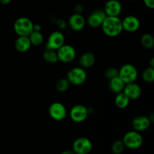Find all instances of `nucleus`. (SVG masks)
<instances>
[{
  "mask_svg": "<svg viewBox=\"0 0 154 154\" xmlns=\"http://www.w3.org/2000/svg\"><path fill=\"white\" fill-rule=\"evenodd\" d=\"M32 44L29 36H18L14 43L15 49L20 53H25L30 49Z\"/></svg>",
  "mask_w": 154,
  "mask_h": 154,
  "instance_id": "nucleus-17",
  "label": "nucleus"
},
{
  "mask_svg": "<svg viewBox=\"0 0 154 154\" xmlns=\"http://www.w3.org/2000/svg\"><path fill=\"white\" fill-rule=\"evenodd\" d=\"M87 78V74L85 69L80 67H75L71 69L67 74V79L70 84L75 86L82 85Z\"/></svg>",
  "mask_w": 154,
  "mask_h": 154,
  "instance_id": "nucleus-5",
  "label": "nucleus"
},
{
  "mask_svg": "<svg viewBox=\"0 0 154 154\" xmlns=\"http://www.w3.org/2000/svg\"><path fill=\"white\" fill-rule=\"evenodd\" d=\"M123 142L125 147L135 150L141 147L143 144V138L140 132L137 131H129L126 132L123 138Z\"/></svg>",
  "mask_w": 154,
  "mask_h": 154,
  "instance_id": "nucleus-4",
  "label": "nucleus"
},
{
  "mask_svg": "<svg viewBox=\"0 0 154 154\" xmlns=\"http://www.w3.org/2000/svg\"><path fill=\"white\" fill-rule=\"evenodd\" d=\"M126 84L119 78V76L109 80V89L114 93H119L123 92Z\"/></svg>",
  "mask_w": 154,
  "mask_h": 154,
  "instance_id": "nucleus-19",
  "label": "nucleus"
},
{
  "mask_svg": "<svg viewBox=\"0 0 154 154\" xmlns=\"http://www.w3.org/2000/svg\"><path fill=\"white\" fill-rule=\"evenodd\" d=\"M122 26H123V30H125L128 32H134L138 31L139 29L140 21L135 16L129 15L122 20Z\"/></svg>",
  "mask_w": 154,
  "mask_h": 154,
  "instance_id": "nucleus-13",
  "label": "nucleus"
},
{
  "mask_svg": "<svg viewBox=\"0 0 154 154\" xmlns=\"http://www.w3.org/2000/svg\"><path fill=\"white\" fill-rule=\"evenodd\" d=\"M142 78L146 83L151 84L154 81V68L147 67L142 73Z\"/></svg>",
  "mask_w": 154,
  "mask_h": 154,
  "instance_id": "nucleus-24",
  "label": "nucleus"
},
{
  "mask_svg": "<svg viewBox=\"0 0 154 154\" xmlns=\"http://www.w3.org/2000/svg\"><path fill=\"white\" fill-rule=\"evenodd\" d=\"M150 123L151 121L150 120V117L146 116H138L132 120V126L134 130L141 132L147 130L150 127Z\"/></svg>",
  "mask_w": 154,
  "mask_h": 154,
  "instance_id": "nucleus-14",
  "label": "nucleus"
},
{
  "mask_svg": "<svg viewBox=\"0 0 154 154\" xmlns=\"http://www.w3.org/2000/svg\"><path fill=\"white\" fill-rule=\"evenodd\" d=\"M114 102H115V105L117 108H120V109H124L129 105L130 99L128 98V96L123 92H121V93H117V96L115 97Z\"/></svg>",
  "mask_w": 154,
  "mask_h": 154,
  "instance_id": "nucleus-20",
  "label": "nucleus"
},
{
  "mask_svg": "<svg viewBox=\"0 0 154 154\" xmlns=\"http://www.w3.org/2000/svg\"><path fill=\"white\" fill-rule=\"evenodd\" d=\"M138 70L134 65L124 64L118 70V76L125 84L135 82L138 78Z\"/></svg>",
  "mask_w": 154,
  "mask_h": 154,
  "instance_id": "nucleus-3",
  "label": "nucleus"
},
{
  "mask_svg": "<svg viewBox=\"0 0 154 154\" xmlns=\"http://www.w3.org/2000/svg\"><path fill=\"white\" fill-rule=\"evenodd\" d=\"M105 76L108 80L116 78V77L118 76V70L114 67L108 68L105 72Z\"/></svg>",
  "mask_w": 154,
  "mask_h": 154,
  "instance_id": "nucleus-27",
  "label": "nucleus"
},
{
  "mask_svg": "<svg viewBox=\"0 0 154 154\" xmlns=\"http://www.w3.org/2000/svg\"><path fill=\"white\" fill-rule=\"evenodd\" d=\"M125 146L122 140H117L111 146V151L114 154H121L124 151Z\"/></svg>",
  "mask_w": 154,
  "mask_h": 154,
  "instance_id": "nucleus-26",
  "label": "nucleus"
},
{
  "mask_svg": "<svg viewBox=\"0 0 154 154\" xmlns=\"http://www.w3.org/2000/svg\"><path fill=\"white\" fill-rule=\"evenodd\" d=\"M101 27L107 36L112 38L118 36L123 31L122 20L118 17L107 16Z\"/></svg>",
  "mask_w": 154,
  "mask_h": 154,
  "instance_id": "nucleus-1",
  "label": "nucleus"
},
{
  "mask_svg": "<svg viewBox=\"0 0 154 154\" xmlns=\"http://www.w3.org/2000/svg\"><path fill=\"white\" fill-rule=\"evenodd\" d=\"M29 38L32 45L34 46H39L44 42V35L41 32L32 31V32L29 35Z\"/></svg>",
  "mask_w": 154,
  "mask_h": 154,
  "instance_id": "nucleus-23",
  "label": "nucleus"
},
{
  "mask_svg": "<svg viewBox=\"0 0 154 154\" xmlns=\"http://www.w3.org/2000/svg\"><path fill=\"white\" fill-rule=\"evenodd\" d=\"M41 26L39 24H33V31L35 32H41Z\"/></svg>",
  "mask_w": 154,
  "mask_h": 154,
  "instance_id": "nucleus-30",
  "label": "nucleus"
},
{
  "mask_svg": "<svg viewBox=\"0 0 154 154\" xmlns=\"http://www.w3.org/2000/svg\"><path fill=\"white\" fill-rule=\"evenodd\" d=\"M96 63V56L92 52H86L79 59V65L83 69H89L94 66Z\"/></svg>",
  "mask_w": 154,
  "mask_h": 154,
  "instance_id": "nucleus-18",
  "label": "nucleus"
},
{
  "mask_svg": "<svg viewBox=\"0 0 154 154\" xmlns=\"http://www.w3.org/2000/svg\"><path fill=\"white\" fill-rule=\"evenodd\" d=\"M48 113L53 120L56 121H62L66 117L67 110L63 104L60 102H54L50 105Z\"/></svg>",
  "mask_w": 154,
  "mask_h": 154,
  "instance_id": "nucleus-8",
  "label": "nucleus"
},
{
  "mask_svg": "<svg viewBox=\"0 0 154 154\" xmlns=\"http://www.w3.org/2000/svg\"><path fill=\"white\" fill-rule=\"evenodd\" d=\"M69 86H70V83L68 81L67 78H62L57 82L56 89L57 91L60 92V93H64L69 90Z\"/></svg>",
  "mask_w": 154,
  "mask_h": 154,
  "instance_id": "nucleus-25",
  "label": "nucleus"
},
{
  "mask_svg": "<svg viewBox=\"0 0 154 154\" xmlns=\"http://www.w3.org/2000/svg\"><path fill=\"white\" fill-rule=\"evenodd\" d=\"M43 59L48 63H56L59 61L57 51L46 49L43 53Z\"/></svg>",
  "mask_w": 154,
  "mask_h": 154,
  "instance_id": "nucleus-21",
  "label": "nucleus"
},
{
  "mask_svg": "<svg viewBox=\"0 0 154 154\" xmlns=\"http://www.w3.org/2000/svg\"><path fill=\"white\" fill-rule=\"evenodd\" d=\"M86 20L81 14H73L69 19V25L74 31H81L84 28Z\"/></svg>",
  "mask_w": 154,
  "mask_h": 154,
  "instance_id": "nucleus-16",
  "label": "nucleus"
},
{
  "mask_svg": "<svg viewBox=\"0 0 154 154\" xmlns=\"http://www.w3.org/2000/svg\"><path fill=\"white\" fill-rule=\"evenodd\" d=\"M123 92L128 96L130 100H135L141 96L142 90H141V87L138 84L133 82L126 84Z\"/></svg>",
  "mask_w": 154,
  "mask_h": 154,
  "instance_id": "nucleus-15",
  "label": "nucleus"
},
{
  "mask_svg": "<svg viewBox=\"0 0 154 154\" xmlns=\"http://www.w3.org/2000/svg\"><path fill=\"white\" fill-rule=\"evenodd\" d=\"M143 2L148 8L153 9L154 8V0H143Z\"/></svg>",
  "mask_w": 154,
  "mask_h": 154,
  "instance_id": "nucleus-28",
  "label": "nucleus"
},
{
  "mask_svg": "<svg viewBox=\"0 0 154 154\" xmlns=\"http://www.w3.org/2000/svg\"><path fill=\"white\" fill-rule=\"evenodd\" d=\"M59 61L64 63H71L76 57V51L72 45H63L57 51Z\"/></svg>",
  "mask_w": 154,
  "mask_h": 154,
  "instance_id": "nucleus-6",
  "label": "nucleus"
},
{
  "mask_svg": "<svg viewBox=\"0 0 154 154\" xmlns=\"http://www.w3.org/2000/svg\"><path fill=\"white\" fill-rule=\"evenodd\" d=\"M12 0H0V3L2 5H8L11 2Z\"/></svg>",
  "mask_w": 154,
  "mask_h": 154,
  "instance_id": "nucleus-31",
  "label": "nucleus"
},
{
  "mask_svg": "<svg viewBox=\"0 0 154 154\" xmlns=\"http://www.w3.org/2000/svg\"><path fill=\"white\" fill-rule=\"evenodd\" d=\"M65 44V36L60 31H54L48 37L46 44V49L57 51Z\"/></svg>",
  "mask_w": 154,
  "mask_h": 154,
  "instance_id": "nucleus-9",
  "label": "nucleus"
},
{
  "mask_svg": "<svg viewBox=\"0 0 154 154\" xmlns=\"http://www.w3.org/2000/svg\"><path fill=\"white\" fill-rule=\"evenodd\" d=\"M61 154H75V153H74L73 150H64V151L62 152Z\"/></svg>",
  "mask_w": 154,
  "mask_h": 154,
  "instance_id": "nucleus-32",
  "label": "nucleus"
},
{
  "mask_svg": "<svg viewBox=\"0 0 154 154\" xmlns=\"http://www.w3.org/2000/svg\"><path fill=\"white\" fill-rule=\"evenodd\" d=\"M33 23L30 19L21 17L14 23V30L18 36H29L33 31Z\"/></svg>",
  "mask_w": 154,
  "mask_h": 154,
  "instance_id": "nucleus-2",
  "label": "nucleus"
},
{
  "mask_svg": "<svg viewBox=\"0 0 154 154\" xmlns=\"http://www.w3.org/2000/svg\"><path fill=\"white\" fill-rule=\"evenodd\" d=\"M89 111L86 106L83 105H74L70 111V117L75 123H82L87 120Z\"/></svg>",
  "mask_w": 154,
  "mask_h": 154,
  "instance_id": "nucleus-10",
  "label": "nucleus"
},
{
  "mask_svg": "<svg viewBox=\"0 0 154 154\" xmlns=\"http://www.w3.org/2000/svg\"><path fill=\"white\" fill-rule=\"evenodd\" d=\"M141 45L146 49H152L154 47V38L153 35L145 33L141 38Z\"/></svg>",
  "mask_w": 154,
  "mask_h": 154,
  "instance_id": "nucleus-22",
  "label": "nucleus"
},
{
  "mask_svg": "<svg viewBox=\"0 0 154 154\" xmlns=\"http://www.w3.org/2000/svg\"><path fill=\"white\" fill-rule=\"evenodd\" d=\"M72 148L75 154H89L93 148V144L87 138L80 137L75 140Z\"/></svg>",
  "mask_w": 154,
  "mask_h": 154,
  "instance_id": "nucleus-7",
  "label": "nucleus"
},
{
  "mask_svg": "<svg viewBox=\"0 0 154 154\" xmlns=\"http://www.w3.org/2000/svg\"><path fill=\"white\" fill-rule=\"evenodd\" d=\"M75 10L76 14H81V11H83V7L81 5H77L75 8Z\"/></svg>",
  "mask_w": 154,
  "mask_h": 154,
  "instance_id": "nucleus-29",
  "label": "nucleus"
},
{
  "mask_svg": "<svg viewBox=\"0 0 154 154\" xmlns=\"http://www.w3.org/2000/svg\"><path fill=\"white\" fill-rule=\"evenodd\" d=\"M150 67H153L154 68V58L152 57L150 60Z\"/></svg>",
  "mask_w": 154,
  "mask_h": 154,
  "instance_id": "nucleus-33",
  "label": "nucleus"
},
{
  "mask_svg": "<svg viewBox=\"0 0 154 154\" xmlns=\"http://www.w3.org/2000/svg\"><path fill=\"white\" fill-rule=\"evenodd\" d=\"M106 16L118 17L122 11V5L118 0H108L104 8Z\"/></svg>",
  "mask_w": 154,
  "mask_h": 154,
  "instance_id": "nucleus-11",
  "label": "nucleus"
},
{
  "mask_svg": "<svg viewBox=\"0 0 154 154\" xmlns=\"http://www.w3.org/2000/svg\"><path fill=\"white\" fill-rule=\"evenodd\" d=\"M106 17L104 10H96L92 12L90 16L88 17L87 23L90 27L98 28L102 26V23Z\"/></svg>",
  "mask_w": 154,
  "mask_h": 154,
  "instance_id": "nucleus-12",
  "label": "nucleus"
},
{
  "mask_svg": "<svg viewBox=\"0 0 154 154\" xmlns=\"http://www.w3.org/2000/svg\"><path fill=\"white\" fill-rule=\"evenodd\" d=\"M130 1H137V0H130Z\"/></svg>",
  "mask_w": 154,
  "mask_h": 154,
  "instance_id": "nucleus-34",
  "label": "nucleus"
}]
</instances>
